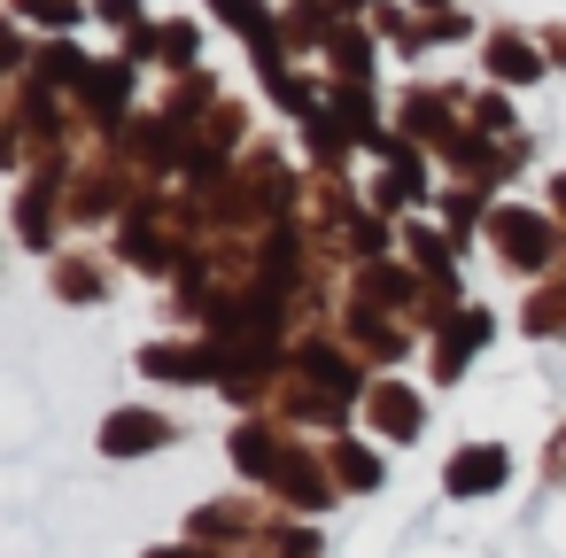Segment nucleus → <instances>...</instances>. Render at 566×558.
<instances>
[{"instance_id": "obj_1", "label": "nucleus", "mask_w": 566, "mask_h": 558, "mask_svg": "<svg viewBox=\"0 0 566 558\" xmlns=\"http://www.w3.org/2000/svg\"><path fill=\"white\" fill-rule=\"evenodd\" d=\"M164 442V419H148V411H117L109 427H102V450L109 457H125V450H156Z\"/></svg>"}, {"instance_id": "obj_2", "label": "nucleus", "mask_w": 566, "mask_h": 558, "mask_svg": "<svg viewBox=\"0 0 566 558\" xmlns=\"http://www.w3.org/2000/svg\"><path fill=\"white\" fill-rule=\"evenodd\" d=\"M512 465H504V450H465L458 465H450V496H473V488H496Z\"/></svg>"}, {"instance_id": "obj_3", "label": "nucleus", "mask_w": 566, "mask_h": 558, "mask_svg": "<svg viewBox=\"0 0 566 558\" xmlns=\"http://www.w3.org/2000/svg\"><path fill=\"white\" fill-rule=\"evenodd\" d=\"M218 17L241 24V32H264V9H256V0H218Z\"/></svg>"}]
</instances>
